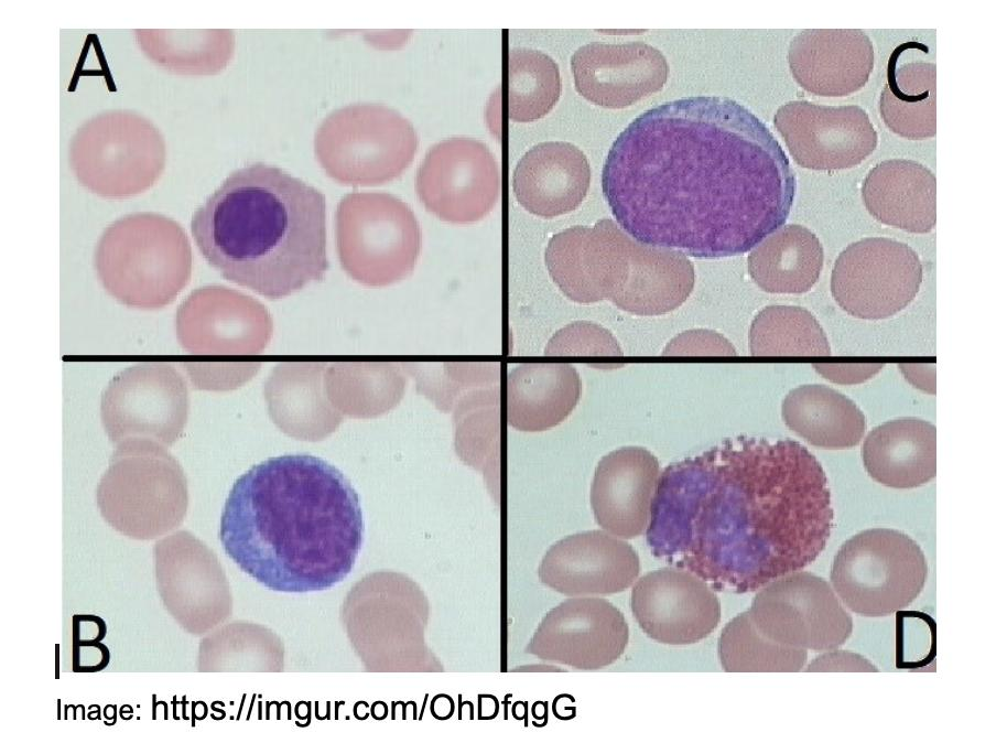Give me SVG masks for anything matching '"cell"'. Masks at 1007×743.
<instances>
[{"label": "cell", "mask_w": 1007, "mask_h": 743, "mask_svg": "<svg viewBox=\"0 0 1007 743\" xmlns=\"http://www.w3.org/2000/svg\"><path fill=\"white\" fill-rule=\"evenodd\" d=\"M602 189L637 241L715 259L745 254L783 226L797 181L754 112L732 98L695 96L636 117L608 151Z\"/></svg>", "instance_id": "obj_1"}, {"label": "cell", "mask_w": 1007, "mask_h": 743, "mask_svg": "<svg viewBox=\"0 0 1007 743\" xmlns=\"http://www.w3.org/2000/svg\"><path fill=\"white\" fill-rule=\"evenodd\" d=\"M832 526L826 476L808 449L738 435L664 467L647 543L714 590L745 593L813 562Z\"/></svg>", "instance_id": "obj_2"}, {"label": "cell", "mask_w": 1007, "mask_h": 743, "mask_svg": "<svg viewBox=\"0 0 1007 743\" xmlns=\"http://www.w3.org/2000/svg\"><path fill=\"white\" fill-rule=\"evenodd\" d=\"M219 538L228 557L272 591L327 590L349 574L360 551V499L345 475L320 457H271L232 485Z\"/></svg>", "instance_id": "obj_3"}, {"label": "cell", "mask_w": 1007, "mask_h": 743, "mask_svg": "<svg viewBox=\"0 0 1007 743\" xmlns=\"http://www.w3.org/2000/svg\"><path fill=\"white\" fill-rule=\"evenodd\" d=\"M191 233L225 279L270 299L328 270L325 196L263 162L231 172L194 212Z\"/></svg>", "instance_id": "obj_4"}, {"label": "cell", "mask_w": 1007, "mask_h": 743, "mask_svg": "<svg viewBox=\"0 0 1007 743\" xmlns=\"http://www.w3.org/2000/svg\"><path fill=\"white\" fill-rule=\"evenodd\" d=\"M544 261L570 300H608L636 315L671 312L694 288V267L683 254L641 244L608 218L552 236Z\"/></svg>", "instance_id": "obj_5"}, {"label": "cell", "mask_w": 1007, "mask_h": 743, "mask_svg": "<svg viewBox=\"0 0 1007 743\" xmlns=\"http://www.w3.org/2000/svg\"><path fill=\"white\" fill-rule=\"evenodd\" d=\"M192 248L184 228L158 213H133L111 223L94 252L104 289L129 308L171 304L192 276Z\"/></svg>", "instance_id": "obj_6"}, {"label": "cell", "mask_w": 1007, "mask_h": 743, "mask_svg": "<svg viewBox=\"0 0 1007 743\" xmlns=\"http://www.w3.org/2000/svg\"><path fill=\"white\" fill-rule=\"evenodd\" d=\"M348 594L344 621L348 637L372 671H442L425 643L430 606L404 574L377 572Z\"/></svg>", "instance_id": "obj_7"}, {"label": "cell", "mask_w": 1007, "mask_h": 743, "mask_svg": "<svg viewBox=\"0 0 1007 743\" xmlns=\"http://www.w3.org/2000/svg\"><path fill=\"white\" fill-rule=\"evenodd\" d=\"M106 521L141 540L175 528L187 508V483L166 448L151 440L128 439L115 445L97 487Z\"/></svg>", "instance_id": "obj_8"}, {"label": "cell", "mask_w": 1007, "mask_h": 743, "mask_svg": "<svg viewBox=\"0 0 1007 743\" xmlns=\"http://www.w3.org/2000/svg\"><path fill=\"white\" fill-rule=\"evenodd\" d=\"M314 149L326 174L345 185H378L399 177L412 163L418 136L397 110L354 104L334 110L316 130Z\"/></svg>", "instance_id": "obj_9"}, {"label": "cell", "mask_w": 1007, "mask_h": 743, "mask_svg": "<svg viewBox=\"0 0 1007 743\" xmlns=\"http://www.w3.org/2000/svg\"><path fill=\"white\" fill-rule=\"evenodd\" d=\"M335 238L344 271L368 287L407 278L422 247L421 228L411 207L383 192L344 196L336 208Z\"/></svg>", "instance_id": "obj_10"}, {"label": "cell", "mask_w": 1007, "mask_h": 743, "mask_svg": "<svg viewBox=\"0 0 1007 743\" xmlns=\"http://www.w3.org/2000/svg\"><path fill=\"white\" fill-rule=\"evenodd\" d=\"M166 159L164 139L147 118L111 110L88 119L75 132L69 164L77 181L110 200L141 194L161 177Z\"/></svg>", "instance_id": "obj_11"}, {"label": "cell", "mask_w": 1007, "mask_h": 743, "mask_svg": "<svg viewBox=\"0 0 1007 743\" xmlns=\"http://www.w3.org/2000/svg\"><path fill=\"white\" fill-rule=\"evenodd\" d=\"M830 578L848 610L865 617H884L908 607L920 595L928 564L920 546L908 535L871 528L842 545Z\"/></svg>", "instance_id": "obj_12"}, {"label": "cell", "mask_w": 1007, "mask_h": 743, "mask_svg": "<svg viewBox=\"0 0 1007 743\" xmlns=\"http://www.w3.org/2000/svg\"><path fill=\"white\" fill-rule=\"evenodd\" d=\"M748 613L769 639L792 648L827 652L852 635L853 620L832 585L794 571L760 588Z\"/></svg>", "instance_id": "obj_13"}, {"label": "cell", "mask_w": 1007, "mask_h": 743, "mask_svg": "<svg viewBox=\"0 0 1007 743\" xmlns=\"http://www.w3.org/2000/svg\"><path fill=\"white\" fill-rule=\"evenodd\" d=\"M190 408L184 377L167 362H142L119 372L101 395L100 417L113 445L128 439L165 448L182 434Z\"/></svg>", "instance_id": "obj_14"}, {"label": "cell", "mask_w": 1007, "mask_h": 743, "mask_svg": "<svg viewBox=\"0 0 1007 743\" xmlns=\"http://www.w3.org/2000/svg\"><path fill=\"white\" fill-rule=\"evenodd\" d=\"M923 268L907 244L867 237L848 245L836 258L831 276L835 302L863 320L890 317L919 292Z\"/></svg>", "instance_id": "obj_15"}, {"label": "cell", "mask_w": 1007, "mask_h": 743, "mask_svg": "<svg viewBox=\"0 0 1007 743\" xmlns=\"http://www.w3.org/2000/svg\"><path fill=\"white\" fill-rule=\"evenodd\" d=\"M500 169L490 149L468 137L444 139L426 152L415 175L427 212L457 225L485 218L500 195Z\"/></svg>", "instance_id": "obj_16"}, {"label": "cell", "mask_w": 1007, "mask_h": 743, "mask_svg": "<svg viewBox=\"0 0 1007 743\" xmlns=\"http://www.w3.org/2000/svg\"><path fill=\"white\" fill-rule=\"evenodd\" d=\"M773 125L795 163L815 171L859 165L878 144L868 114L856 105L791 100L777 109Z\"/></svg>", "instance_id": "obj_17"}, {"label": "cell", "mask_w": 1007, "mask_h": 743, "mask_svg": "<svg viewBox=\"0 0 1007 743\" xmlns=\"http://www.w3.org/2000/svg\"><path fill=\"white\" fill-rule=\"evenodd\" d=\"M629 628L624 614L597 596H571L539 623L526 652L580 670L614 664L625 652Z\"/></svg>", "instance_id": "obj_18"}, {"label": "cell", "mask_w": 1007, "mask_h": 743, "mask_svg": "<svg viewBox=\"0 0 1007 743\" xmlns=\"http://www.w3.org/2000/svg\"><path fill=\"white\" fill-rule=\"evenodd\" d=\"M175 330L181 346L192 354H255L269 342L272 320L255 298L209 284L194 290L181 303Z\"/></svg>", "instance_id": "obj_19"}, {"label": "cell", "mask_w": 1007, "mask_h": 743, "mask_svg": "<svg viewBox=\"0 0 1007 743\" xmlns=\"http://www.w3.org/2000/svg\"><path fill=\"white\" fill-rule=\"evenodd\" d=\"M630 606L642 631L667 645H690L714 632L721 618L718 597L694 573L662 568L635 583Z\"/></svg>", "instance_id": "obj_20"}, {"label": "cell", "mask_w": 1007, "mask_h": 743, "mask_svg": "<svg viewBox=\"0 0 1007 743\" xmlns=\"http://www.w3.org/2000/svg\"><path fill=\"white\" fill-rule=\"evenodd\" d=\"M640 572V560L627 541L605 530H589L553 543L538 569L541 582L566 596L622 592Z\"/></svg>", "instance_id": "obj_21"}, {"label": "cell", "mask_w": 1007, "mask_h": 743, "mask_svg": "<svg viewBox=\"0 0 1007 743\" xmlns=\"http://www.w3.org/2000/svg\"><path fill=\"white\" fill-rule=\"evenodd\" d=\"M576 91L594 105L631 106L665 85L669 64L656 47L641 41L591 42L571 57Z\"/></svg>", "instance_id": "obj_22"}, {"label": "cell", "mask_w": 1007, "mask_h": 743, "mask_svg": "<svg viewBox=\"0 0 1007 743\" xmlns=\"http://www.w3.org/2000/svg\"><path fill=\"white\" fill-rule=\"evenodd\" d=\"M788 62L792 77L804 90L844 97L867 84L875 52L860 29H805L791 40Z\"/></svg>", "instance_id": "obj_23"}, {"label": "cell", "mask_w": 1007, "mask_h": 743, "mask_svg": "<svg viewBox=\"0 0 1007 743\" xmlns=\"http://www.w3.org/2000/svg\"><path fill=\"white\" fill-rule=\"evenodd\" d=\"M659 462L645 448L624 446L603 456L591 487V506L603 530L621 539L647 530Z\"/></svg>", "instance_id": "obj_24"}, {"label": "cell", "mask_w": 1007, "mask_h": 743, "mask_svg": "<svg viewBox=\"0 0 1007 743\" xmlns=\"http://www.w3.org/2000/svg\"><path fill=\"white\" fill-rule=\"evenodd\" d=\"M591 166L584 152L563 141L541 142L518 161L512 190L529 213L553 218L575 211L587 195Z\"/></svg>", "instance_id": "obj_25"}, {"label": "cell", "mask_w": 1007, "mask_h": 743, "mask_svg": "<svg viewBox=\"0 0 1007 743\" xmlns=\"http://www.w3.org/2000/svg\"><path fill=\"white\" fill-rule=\"evenodd\" d=\"M862 200L879 223L908 233H930L936 223V179L923 164L908 159L877 163L865 176Z\"/></svg>", "instance_id": "obj_26"}, {"label": "cell", "mask_w": 1007, "mask_h": 743, "mask_svg": "<svg viewBox=\"0 0 1007 743\" xmlns=\"http://www.w3.org/2000/svg\"><path fill=\"white\" fill-rule=\"evenodd\" d=\"M581 395L582 380L571 364H519L507 376L508 424L527 432L549 430L571 414Z\"/></svg>", "instance_id": "obj_27"}, {"label": "cell", "mask_w": 1007, "mask_h": 743, "mask_svg": "<svg viewBox=\"0 0 1007 743\" xmlns=\"http://www.w3.org/2000/svg\"><path fill=\"white\" fill-rule=\"evenodd\" d=\"M935 427L921 419L887 421L866 437L862 456L867 473L892 488H913L936 473Z\"/></svg>", "instance_id": "obj_28"}, {"label": "cell", "mask_w": 1007, "mask_h": 743, "mask_svg": "<svg viewBox=\"0 0 1007 743\" xmlns=\"http://www.w3.org/2000/svg\"><path fill=\"white\" fill-rule=\"evenodd\" d=\"M910 42L898 45L890 54L887 78L879 97V114L886 127L909 140L936 134V67L924 60L898 64Z\"/></svg>", "instance_id": "obj_29"}, {"label": "cell", "mask_w": 1007, "mask_h": 743, "mask_svg": "<svg viewBox=\"0 0 1007 743\" xmlns=\"http://www.w3.org/2000/svg\"><path fill=\"white\" fill-rule=\"evenodd\" d=\"M823 261V247L815 234L802 225L789 224L752 248L748 272L766 292L799 294L816 283Z\"/></svg>", "instance_id": "obj_30"}, {"label": "cell", "mask_w": 1007, "mask_h": 743, "mask_svg": "<svg viewBox=\"0 0 1007 743\" xmlns=\"http://www.w3.org/2000/svg\"><path fill=\"white\" fill-rule=\"evenodd\" d=\"M781 413L787 427L810 444L842 450L855 446L866 430L860 409L825 385H802L786 396Z\"/></svg>", "instance_id": "obj_31"}, {"label": "cell", "mask_w": 1007, "mask_h": 743, "mask_svg": "<svg viewBox=\"0 0 1007 743\" xmlns=\"http://www.w3.org/2000/svg\"><path fill=\"white\" fill-rule=\"evenodd\" d=\"M133 33L145 56L174 74L219 73L234 52L230 30H134Z\"/></svg>", "instance_id": "obj_32"}, {"label": "cell", "mask_w": 1007, "mask_h": 743, "mask_svg": "<svg viewBox=\"0 0 1007 743\" xmlns=\"http://www.w3.org/2000/svg\"><path fill=\"white\" fill-rule=\"evenodd\" d=\"M500 386L473 388L454 403L457 455L487 477L499 478Z\"/></svg>", "instance_id": "obj_33"}, {"label": "cell", "mask_w": 1007, "mask_h": 743, "mask_svg": "<svg viewBox=\"0 0 1007 743\" xmlns=\"http://www.w3.org/2000/svg\"><path fill=\"white\" fill-rule=\"evenodd\" d=\"M405 376L393 363H338L326 374L329 397L345 410L378 414L402 398Z\"/></svg>", "instance_id": "obj_34"}, {"label": "cell", "mask_w": 1007, "mask_h": 743, "mask_svg": "<svg viewBox=\"0 0 1007 743\" xmlns=\"http://www.w3.org/2000/svg\"><path fill=\"white\" fill-rule=\"evenodd\" d=\"M752 356H829L827 337L814 315L800 306L770 305L752 320Z\"/></svg>", "instance_id": "obj_35"}, {"label": "cell", "mask_w": 1007, "mask_h": 743, "mask_svg": "<svg viewBox=\"0 0 1007 743\" xmlns=\"http://www.w3.org/2000/svg\"><path fill=\"white\" fill-rule=\"evenodd\" d=\"M562 90L555 61L542 51L513 47L508 53V116L532 122L546 116Z\"/></svg>", "instance_id": "obj_36"}, {"label": "cell", "mask_w": 1007, "mask_h": 743, "mask_svg": "<svg viewBox=\"0 0 1007 743\" xmlns=\"http://www.w3.org/2000/svg\"><path fill=\"white\" fill-rule=\"evenodd\" d=\"M718 655L725 671H800L808 650L780 645L754 624L748 611L725 625L718 640Z\"/></svg>", "instance_id": "obj_37"}, {"label": "cell", "mask_w": 1007, "mask_h": 743, "mask_svg": "<svg viewBox=\"0 0 1007 743\" xmlns=\"http://www.w3.org/2000/svg\"><path fill=\"white\" fill-rule=\"evenodd\" d=\"M325 364L284 363L269 376L264 392L270 410L279 418L329 419L334 417L322 390Z\"/></svg>", "instance_id": "obj_38"}, {"label": "cell", "mask_w": 1007, "mask_h": 743, "mask_svg": "<svg viewBox=\"0 0 1007 743\" xmlns=\"http://www.w3.org/2000/svg\"><path fill=\"white\" fill-rule=\"evenodd\" d=\"M416 380L418 390L441 410L450 411L466 391L499 384L498 363H433L403 364Z\"/></svg>", "instance_id": "obj_39"}, {"label": "cell", "mask_w": 1007, "mask_h": 743, "mask_svg": "<svg viewBox=\"0 0 1007 743\" xmlns=\"http://www.w3.org/2000/svg\"><path fill=\"white\" fill-rule=\"evenodd\" d=\"M548 356H621L622 351L614 335L605 327L588 321H576L559 330L549 341Z\"/></svg>", "instance_id": "obj_40"}, {"label": "cell", "mask_w": 1007, "mask_h": 743, "mask_svg": "<svg viewBox=\"0 0 1007 743\" xmlns=\"http://www.w3.org/2000/svg\"><path fill=\"white\" fill-rule=\"evenodd\" d=\"M667 356H736L732 343L715 331L695 329L673 337L664 347Z\"/></svg>", "instance_id": "obj_41"}, {"label": "cell", "mask_w": 1007, "mask_h": 743, "mask_svg": "<svg viewBox=\"0 0 1007 743\" xmlns=\"http://www.w3.org/2000/svg\"><path fill=\"white\" fill-rule=\"evenodd\" d=\"M805 671H878L865 657L847 650L832 649L813 659Z\"/></svg>", "instance_id": "obj_42"}, {"label": "cell", "mask_w": 1007, "mask_h": 743, "mask_svg": "<svg viewBox=\"0 0 1007 743\" xmlns=\"http://www.w3.org/2000/svg\"><path fill=\"white\" fill-rule=\"evenodd\" d=\"M881 364H814L813 367L826 379L837 384H858L876 373Z\"/></svg>", "instance_id": "obj_43"}]
</instances>
